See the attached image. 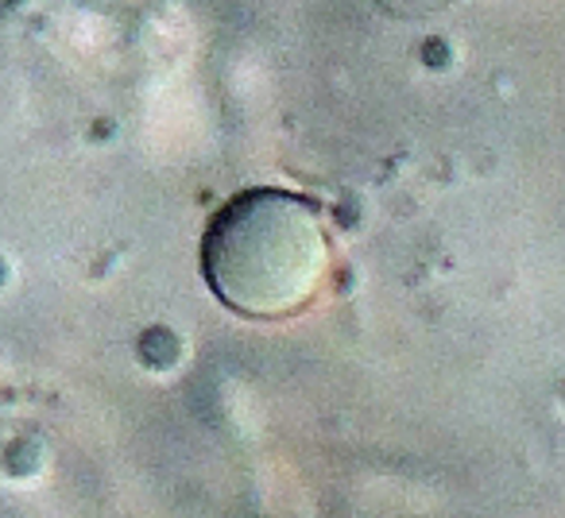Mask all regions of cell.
I'll return each mask as SVG.
<instances>
[{"mask_svg":"<svg viewBox=\"0 0 565 518\" xmlns=\"http://www.w3.org/2000/svg\"><path fill=\"white\" fill-rule=\"evenodd\" d=\"M202 279L244 322H287L315 306L333 268V240L315 197L279 186L233 194L202 233Z\"/></svg>","mask_w":565,"mask_h":518,"instance_id":"6da1fadb","label":"cell"},{"mask_svg":"<svg viewBox=\"0 0 565 518\" xmlns=\"http://www.w3.org/2000/svg\"><path fill=\"white\" fill-rule=\"evenodd\" d=\"M380 4H387V9L399 12V17H434V12L449 9L457 0H380Z\"/></svg>","mask_w":565,"mask_h":518,"instance_id":"7a4b0ae2","label":"cell"}]
</instances>
